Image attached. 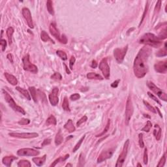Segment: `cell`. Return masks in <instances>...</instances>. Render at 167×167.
<instances>
[{
    "label": "cell",
    "instance_id": "obj_48",
    "mask_svg": "<svg viewBox=\"0 0 167 167\" xmlns=\"http://www.w3.org/2000/svg\"><path fill=\"white\" fill-rule=\"evenodd\" d=\"M76 59L74 56H71L70 59V61H69V67H70V70H73V65H74V63H75Z\"/></svg>",
    "mask_w": 167,
    "mask_h": 167
},
{
    "label": "cell",
    "instance_id": "obj_28",
    "mask_svg": "<svg viewBox=\"0 0 167 167\" xmlns=\"http://www.w3.org/2000/svg\"><path fill=\"white\" fill-rule=\"evenodd\" d=\"M56 123H57V120H56V118L53 116V115H50V116L47 118L46 121V125H56Z\"/></svg>",
    "mask_w": 167,
    "mask_h": 167
},
{
    "label": "cell",
    "instance_id": "obj_5",
    "mask_svg": "<svg viewBox=\"0 0 167 167\" xmlns=\"http://www.w3.org/2000/svg\"><path fill=\"white\" fill-rule=\"evenodd\" d=\"M22 62H23V69L26 71L30 72L33 74H36L38 72L37 67L35 65L31 63L29 60V55L27 54L22 59Z\"/></svg>",
    "mask_w": 167,
    "mask_h": 167
},
{
    "label": "cell",
    "instance_id": "obj_60",
    "mask_svg": "<svg viewBox=\"0 0 167 167\" xmlns=\"http://www.w3.org/2000/svg\"><path fill=\"white\" fill-rule=\"evenodd\" d=\"M147 115L148 114H144V117H148V118H150V116H147Z\"/></svg>",
    "mask_w": 167,
    "mask_h": 167
},
{
    "label": "cell",
    "instance_id": "obj_41",
    "mask_svg": "<svg viewBox=\"0 0 167 167\" xmlns=\"http://www.w3.org/2000/svg\"><path fill=\"white\" fill-rule=\"evenodd\" d=\"M152 127V123H151V122L150 121H147V123H146V125H145L144 127L142 129V131H144V132H149L150 130V129H151V128Z\"/></svg>",
    "mask_w": 167,
    "mask_h": 167
},
{
    "label": "cell",
    "instance_id": "obj_8",
    "mask_svg": "<svg viewBox=\"0 0 167 167\" xmlns=\"http://www.w3.org/2000/svg\"><path fill=\"white\" fill-rule=\"evenodd\" d=\"M128 50V45H126L123 48H116L114 51V56L116 61L118 63H121L123 61L125 56Z\"/></svg>",
    "mask_w": 167,
    "mask_h": 167
},
{
    "label": "cell",
    "instance_id": "obj_63",
    "mask_svg": "<svg viewBox=\"0 0 167 167\" xmlns=\"http://www.w3.org/2000/svg\"><path fill=\"white\" fill-rule=\"evenodd\" d=\"M3 31H1V37H2V35H3Z\"/></svg>",
    "mask_w": 167,
    "mask_h": 167
},
{
    "label": "cell",
    "instance_id": "obj_7",
    "mask_svg": "<svg viewBox=\"0 0 167 167\" xmlns=\"http://www.w3.org/2000/svg\"><path fill=\"white\" fill-rule=\"evenodd\" d=\"M147 86L154 93L156 94L159 98H160L161 100H164V101H167V97L166 93H164V91H162V90H160L159 87H158L156 85L154 84L152 82H150L148 81L147 82Z\"/></svg>",
    "mask_w": 167,
    "mask_h": 167
},
{
    "label": "cell",
    "instance_id": "obj_9",
    "mask_svg": "<svg viewBox=\"0 0 167 167\" xmlns=\"http://www.w3.org/2000/svg\"><path fill=\"white\" fill-rule=\"evenodd\" d=\"M99 68L103 73L104 78L106 79H109L110 75V67L108 64L107 58H103L100 61Z\"/></svg>",
    "mask_w": 167,
    "mask_h": 167
},
{
    "label": "cell",
    "instance_id": "obj_56",
    "mask_svg": "<svg viewBox=\"0 0 167 167\" xmlns=\"http://www.w3.org/2000/svg\"><path fill=\"white\" fill-rule=\"evenodd\" d=\"M7 59L9 60V61L10 63H13V56L11 53H8L7 56Z\"/></svg>",
    "mask_w": 167,
    "mask_h": 167
},
{
    "label": "cell",
    "instance_id": "obj_42",
    "mask_svg": "<svg viewBox=\"0 0 167 167\" xmlns=\"http://www.w3.org/2000/svg\"><path fill=\"white\" fill-rule=\"evenodd\" d=\"M78 162H79V164H78V166H83L84 165V162H85V158L84 156V154L82 153H81L80 154L79 159H78Z\"/></svg>",
    "mask_w": 167,
    "mask_h": 167
},
{
    "label": "cell",
    "instance_id": "obj_38",
    "mask_svg": "<svg viewBox=\"0 0 167 167\" xmlns=\"http://www.w3.org/2000/svg\"><path fill=\"white\" fill-rule=\"evenodd\" d=\"M84 138H85V135H84L83 136H82V138H81L79 140H78V142H77V144L75 145V146L74 147V148H73V152H76V151L77 150H78V149L80 148V147L81 144H82V142L84 141Z\"/></svg>",
    "mask_w": 167,
    "mask_h": 167
},
{
    "label": "cell",
    "instance_id": "obj_51",
    "mask_svg": "<svg viewBox=\"0 0 167 167\" xmlns=\"http://www.w3.org/2000/svg\"><path fill=\"white\" fill-rule=\"evenodd\" d=\"M146 8H145L144 12L143 15H142V20H141V21H140V24H139V27H140V26L141 23H142V22H143L145 16H146V13H147V9H148V2H147V3H146Z\"/></svg>",
    "mask_w": 167,
    "mask_h": 167
},
{
    "label": "cell",
    "instance_id": "obj_26",
    "mask_svg": "<svg viewBox=\"0 0 167 167\" xmlns=\"http://www.w3.org/2000/svg\"><path fill=\"white\" fill-rule=\"evenodd\" d=\"M69 157V154H67V155H65L64 157H61L57 158V159H56V160L53 161V163H52V164H50V166H56V164H57V163H60V162L65 161V160H66Z\"/></svg>",
    "mask_w": 167,
    "mask_h": 167
},
{
    "label": "cell",
    "instance_id": "obj_12",
    "mask_svg": "<svg viewBox=\"0 0 167 167\" xmlns=\"http://www.w3.org/2000/svg\"><path fill=\"white\" fill-rule=\"evenodd\" d=\"M9 134L12 137L20 138H33L39 136V134L36 133H10Z\"/></svg>",
    "mask_w": 167,
    "mask_h": 167
},
{
    "label": "cell",
    "instance_id": "obj_37",
    "mask_svg": "<svg viewBox=\"0 0 167 167\" xmlns=\"http://www.w3.org/2000/svg\"><path fill=\"white\" fill-rule=\"evenodd\" d=\"M56 53H57V56L60 57L62 60L63 61H65V60L67 59V56L66 53L63 51L61 50H57L56 51Z\"/></svg>",
    "mask_w": 167,
    "mask_h": 167
},
{
    "label": "cell",
    "instance_id": "obj_35",
    "mask_svg": "<svg viewBox=\"0 0 167 167\" xmlns=\"http://www.w3.org/2000/svg\"><path fill=\"white\" fill-rule=\"evenodd\" d=\"M110 125V120H108V122H107L105 128H104V130H103V131L101 133H100V134H97L96 137H100V136H104V134H105L106 133H107V132H108V130H109Z\"/></svg>",
    "mask_w": 167,
    "mask_h": 167
},
{
    "label": "cell",
    "instance_id": "obj_22",
    "mask_svg": "<svg viewBox=\"0 0 167 167\" xmlns=\"http://www.w3.org/2000/svg\"><path fill=\"white\" fill-rule=\"evenodd\" d=\"M14 29L12 27H8L7 29V36L8 38V41H9V45L12 44V42H13V35L14 33Z\"/></svg>",
    "mask_w": 167,
    "mask_h": 167
},
{
    "label": "cell",
    "instance_id": "obj_3",
    "mask_svg": "<svg viewBox=\"0 0 167 167\" xmlns=\"http://www.w3.org/2000/svg\"><path fill=\"white\" fill-rule=\"evenodd\" d=\"M3 93L4 95V97H5V100L7 103L9 104V105L13 108V110H14L16 112H20V113L22 114V115H25L26 114V112L23 110V108H22L20 106L17 105L16 103H15L14 100L13 99V98L10 96V94L7 92V91H5V90H3Z\"/></svg>",
    "mask_w": 167,
    "mask_h": 167
},
{
    "label": "cell",
    "instance_id": "obj_52",
    "mask_svg": "<svg viewBox=\"0 0 167 167\" xmlns=\"http://www.w3.org/2000/svg\"><path fill=\"white\" fill-rule=\"evenodd\" d=\"M59 42L61 43H63V44H67V37L65 36V35L63 34L61 36V38H60Z\"/></svg>",
    "mask_w": 167,
    "mask_h": 167
},
{
    "label": "cell",
    "instance_id": "obj_36",
    "mask_svg": "<svg viewBox=\"0 0 167 167\" xmlns=\"http://www.w3.org/2000/svg\"><path fill=\"white\" fill-rule=\"evenodd\" d=\"M166 153H164V155H163V157L160 158V160L159 161V163H158V164L157 165V167L164 166V165L165 164V163H166Z\"/></svg>",
    "mask_w": 167,
    "mask_h": 167
},
{
    "label": "cell",
    "instance_id": "obj_6",
    "mask_svg": "<svg viewBox=\"0 0 167 167\" xmlns=\"http://www.w3.org/2000/svg\"><path fill=\"white\" fill-rule=\"evenodd\" d=\"M129 143H130V140L129 139L125 141L123 147L122 151H121V154L120 155V156H119L118 159L117 160V163L116 164V167H121L123 166V164L125 159H126L127 155L128 149H129Z\"/></svg>",
    "mask_w": 167,
    "mask_h": 167
},
{
    "label": "cell",
    "instance_id": "obj_31",
    "mask_svg": "<svg viewBox=\"0 0 167 167\" xmlns=\"http://www.w3.org/2000/svg\"><path fill=\"white\" fill-rule=\"evenodd\" d=\"M46 7L48 13H49L51 15H53V14H54V10H53V2H52V1H51V0H48V1H47Z\"/></svg>",
    "mask_w": 167,
    "mask_h": 167
},
{
    "label": "cell",
    "instance_id": "obj_55",
    "mask_svg": "<svg viewBox=\"0 0 167 167\" xmlns=\"http://www.w3.org/2000/svg\"><path fill=\"white\" fill-rule=\"evenodd\" d=\"M120 82V80H117L114 81V82H113L112 84H111V87H113V88H116V87H117V86H118L119 84V82Z\"/></svg>",
    "mask_w": 167,
    "mask_h": 167
},
{
    "label": "cell",
    "instance_id": "obj_29",
    "mask_svg": "<svg viewBox=\"0 0 167 167\" xmlns=\"http://www.w3.org/2000/svg\"><path fill=\"white\" fill-rule=\"evenodd\" d=\"M157 127V130L156 129H154V131H153V134L155 136V138H156L157 140H159L161 138V129H160V127L158 125H155Z\"/></svg>",
    "mask_w": 167,
    "mask_h": 167
},
{
    "label": "cell",
    "instance_id": "obj_15",
    "mask_svg": "<svg viewBox=\"0 0 167 167\" xmlns=\"http://www.w3.org/2000/svg\"><path fill=\"white\" fill-rule=\"evenodd\" d=\"M155 70L159 73H166L167 70L166 60L162 61H159L154 65Z\"/></svg>",
    "mask_w": 167,
    "mask_h": 167
},
{
    "label": "cell",
    "instance_id": "obj_4",
    "mask_svg": "<svg viewBox=\"0 0 167 167\" xmlns=\"http://www.w3.org/2000/svg\"><path fill=\"white\" fill-rule=\"evenodd\" d=\"M133 112H134V108H133V102H132L130 95H129L126 102L125 112V123L126 125H129L130 119L133 116Z\"/></svg>",
    "mask_w": 167,
    "mask_h": 167
},
{
    "label": "cell",
    "instance_id": "obj_24",
    "mask_svg": "<svg viewBox=\"0 0 167 167\" xmlns=\"http://www.w3.org/2000/svg\"><path fill=\"white\" fill-rule=\"evenodd\" d=\"M40 39L43 40V42H48V41H50L52 43H55L54 41L51 39L49 37V35H48L46 32L45 31H42L41 33H40Z\"/></svg>",
    "mask_w": 167,
    "mask_h": 167
},
{
    "label": "cell",
    "instance_id": "obj_49",
    "mask_svg": "<svg viewBox=\"0 0 167 167\" xmlns=\"http://www.w3.org/2000/svg\"><path fill=\"white\" fill-rule=\"evenodd\" d=\"M0 44H1V47H2V51L4 52L6 49V47H7V41L5 39H1L0 40Z\"/></svg>",
    "mask_w": 167,
    "mask_h": 167
},
{
    "label": "cell",
    "instance_id": "obj_18",
    "mask_svg": "<svg viewBox=\"0 0 167 167\" xmlns=\"http://www.w3.org/2000/svg\"><path fill=\"white\" fill-rule=\"evenodd\" d=\"M4 75H5V78H6L7 80L11 85H13V86H16V84H18V80L16 79V78L14 75L8 73H4Z\"/></svg>",
    "mask_w": 167,
    "mask_h": 167
},
{
    "label": "cell",
    "instance_id": "obj_58",
    "mask_svg": "<svg viewBox=\"0 0 167 167\" xmlns=\"http://www.w3.org/2000/svg\"><path fill=\"white\" fill-rule=\"evenodd\" d=\"M63 65L65 66V70H66V73H67L68 74H70V71L69 70V69H68L67 66L66 65V64L65 63H63Z\"/></svg>",
    "mask_w": 167,
    "mask_h": 167
},
{
    "label": "cell",
    "instance_id": "obj_47",
    "mask_svg": "<svg viewBox=\"0 0 167 167\" xmlns=\"http://www.w3.org/2000/svg\"><path fill=\"white\" fill-rule=\"evenodd\" d=\"M147 95H148V96L150 97L151 98V99H153V100L154 101H155V102H156L157 103H158V104H160V106L162 105V104H160V101H159V99H158L155 96V95H153V94L151 93H150V92H147Z\"/></svg>",
    "mask_w": 167,
    "mask_h": 167
},
{
    "label": "cell",
    "instance_id": "obj_59",
    "mask_svg": "<svg viewBox=\"0 0 167 167\" xmlns=\"http://www.w3.org/2000/svg\"><path fill=\"white\" fill-rule=\"evenodd\" d=\"M155 109H156V111H157L158 113L159 114V116H160L161 117H163V116H162V114L160 113V110H159V108H157V107H156V108H155Z\"/></svg>",
    "mask_w": 167,
    "mask_h": 167
},
{
    "label": "cell",
    "instance_id": "obj_33",
    "mask_svg": "<svg viewBox=\"0 0 167 167\" xmlns=\"http://www.w3.org/2000/svg\"><path fill=\"white\" fill-rule=\"evenodd\" d=\"M158 39L159 40H162L166 39L167 37V31H166V27H164V29L163 30H162L161 32L159 34V35L157 36Z\"/></svg>",
    "mask_w": 167,
    "mask_h": 167
},
{
    "label": "cell",
    "instance_id": "obj_54",
    "mask_svg": "<svg viewBox=\"0 0 167 167\" xmlns=\"http://www.w3.org/2000/svg\"><path fill=\"white\" fill-rule=\"evenodd\" d=\"M50 143H51V139H50V138H46V139L44 140L43 142L42 143L41 146L42 147H44V146H47V145H49Z\"/></svg>",
    "mask_w": 167,
    "mask_h": 167
},
{
    "label": "cell",
    "instance_id": "obj_14",
    "mask_svg": "<svg viewBox=\"0 0 167 167\" xmlns=\"http://www.w3.org/2000/svg\"><path fill=\"white\" fill-rule=\"evenodd\" d=\"M114 152V148H110L108 149V150H105V151H103V152L99 155V157H98L97 163H102V162H103L104 160H106V159L111 158L112 155H113Z\"/></svg>",
    "mask_w": 167,
    "mask_h": 167
},
{
    "label": "cell",
    "instance_id": "obj_10",
    "mask_svg": "<svg viewBox=\"0 0 167 167\" xmlns=\"http://www.w3.org/2000/svg\"><path fill=\"white\" fill-rule=\"evenodd\" d=\"M40 152L38 150L31 148L20 149L17 151V155L19 156H37Z\"/></svg>",
    "mask_w": 167,
    "mask_h": 167
},
{
    "label": "cell",
    "instance_id": "obj_43",
    "mask_svg": "<svg viewBox=\"0 0 167 167\" xmlns=\"http://www.w3.org/2000/svg\"><path fill=\"white\" fill-rule=\"evenodd\" d=\"M138 143H139L140 147L143 148L144 147V143L143 141V134L142 133H140L138 134Z\"/></svg>",
    "mask_w": 167,
    "mask_h": 167
},
{
    "label": "cell",
    "instance_id": "obj_30",
    "mask_svg": "<svg viewBox=\"0 0 167 167\" xmlns=\"http://www.w3.org/2000/svg\"><path fill=\"white\" fill-rule=\"evenodd\" d=\"M62 108L64 110L67 111V112H70V107H69V100H68V98L67 97H65L63 99V101L62 104Z\"/></svg>",
    "mask_w": 167,
    "mask_h": 167
},
{
    "label": "cell",
    "instance_id": "obj_19",
    "mask_svg": "<svg viewBox=\"0 0 167 167\" xmlns=\"http://www.w3.org/2000/svg\"><path fill=\"white\" fill-rule=\"evenodd\" d=\"M46 159V155H44L41 157H34L33 158L32 160L34 162L35 164L38 166H41L44 164Z\"/></svg>",
    "mask_w": 167,
    "mask_h": 167
},
{
    "label": "cell",
    "instance_id": "obj_40",
    "mask_svg": "<svg viewBox=\"0 0 167 167\" xmlns=\"http://www.w3.org/2000/svg\"><path fill=\"white\" fill-rule=\"evenodd\" d=\"M143 103H144V104H145V106L147 107V109H148L150 111V112H153V113H154V114L157 113V111H156V110H155V108H154V107H153L152 106H151V104H150V103H148V102L146 101V100H144Z\"/></svg>",
    "mask_w": 167,
    "mask_h": 167
},
{
    "label": "cell",
    "instance_id": "obj_17",
    "mask_svg": "<svg viewBox=\"0 0 167 167\" xmlns=\"http://www.w3.org/2000/svg\"><path fill=\"white\" fill-rule=\"evenodd\" d=\"M16 159H18V157L13 156V155H11V156H5L2 159L3 164H5L7 166L10 167L11 166L13 160H16Z\"/></svg>",
    "mask_w": 167,
    "mask_h": 167
},
{
    "label": "cell",
    "instance_id": "obj_27",
    "mask_svg": "<svg viewBox=\"0 0 167 167\" xmlns=\"http://www.w3.org/2000/svg\"><path fill=\"white\" fill-rule=\"evenodd\" d=\"M167 55V47H166V43H164V48L162 49L159 50L156 53V56L158 57H164Z\"/></svg>",
    "mask_w": 167,
    "mask_h": 167
},
{
    "label": "cell",
    "instance_id": "obj_53",
    "mask_svg": "<svg viewBox=\"0 0 167 167\" xmlns=\"http://www.w3.org/2000/svg\"><path fill=\"white\" fill-rule=\"evenodd\" d=\"M160 5H161V1H158L156 3V6L155 8V13H159L160 9Z\"/></svg>",
    "mask_w": 167,
    "mask_h": 167
},
{
    "label": "cell",
    "instance_id": "obj_45",
    "mask_svg": "<svg viewBox=\"0 0 167 167\" xmlns=\"http://www.w3.org/2000/svg\"><path fill=\"white\" fill-rule=\"evenodd\" d=\"M30 123V120L29 119H26V118H23L21 120H20L18 122V123L20 125H28Z\"/></svg>",
    "mask_w": 167,
    "mask_h": 167
},
{
    "label": "cell",
    "instance_id": "obj_20",
    "mask_svg": "<svg viewBox=\"0 0 167 167\" xmlns=\"http://www.w3.org/2000/svg\"><path fill=\"white\" fill-rule=\"evenodd\" d=\"M64 128H65L66 130H67V131L70 133L75 131V127L74 126L73 121H72V120H70V119H69V120L67 121L66 123L64 125Z\"/></svg>",
    "mask_w": 167,
    "mask_h": 167
},
{
    "label": "cell",
    "instance_id": "obj_11",
    "mask_svg": "<svg viewBox=\"0 0 167 167\" xmlns=\"http://www.w3.org/2000/svg\"><path fill=\"white\" fill-rule=\"evenodd\" d=\"M22 15H23V18L26 20V22H27V24L30 28L33 29L34 27L33 25V22L32 16H31V13L30 12L29 9L28 8L24 7L22 9Z\"/></svg>",
    "mask_w": 167,
    "mask_h": 167
},
{
    "label": "cell",
    "instance_id": "obj_39",
    "mask_svg": "<svg viewBox=\"0 0 167 167\" xmlns=\"http://www.w3.org/2000/svg\"><path fill=\"white\" fill-rule=\"evenodd\" d=\"M51 78H52V80H54L60 81L62 80V76H61V74H60L59 73L56 72V73H53V74H52V75L51 76Z\"/></svg>",
    "mask_w": 167,
    "mask_h": 167
},
{
    "label": "cell",
    "instance_id": "obj_23",
    "mask_svg": "<svg viewBox=\"0 0 167 167\" xmlns=\"http://www.w3.org/2000/svg\"><path fill=\"white\" fill-rule=\"evenodd\" d=\"M16 90L18 91H19L22 95H23V96H24L27 100H31V96H30V94L29 93L28 91H27L26 90H25V89L23 88H22V87H16Z\"/></svg>",
    "mask_w": 167,
    "mask_h": 167
},
{
    "label": "cell",
    "instance_id": "obj_44",
    "mask_svg": "<svg viewBox=\"0 0 167 167\" xmlns=\"http://www.w3.org/2000/svg\"><path fill=\"white\" fill-rule=\"evenodd\" d=\"M87 120V117L86 116H82V117H81L80 119L79 120H78V121H77L76 123V125L77 127H79L80 126V125H82L83 123H85L86 121Z\"/></svg>",
    "mask_w": 167,
    "mask_h": 167
},
{
    "label": "cell",
    "instance_id": "obj_32",
    "mask_svg": "<svg viewBox=\"0 0 167 167\" xmlns=\"http://www.w3.org/2000/svg\"><path fill=\"white\" fill-rule=\"evenodd\" d=\"M19 167H30L31 166V164L27 160H20L17 164Z\"/></svg>",
    "mask_w": 167,
    "mask_h": 167
},
{
    "label": "cell",
    "instance_id": "obj_16",
    "mask_svg": "<svg viewBox=\"0 0 167 167\" xmlns=\"http://www.w3.org/2000/svg\"><path fill=\"white\" fill-rule=\"evenodd\" d=\"M49 29H50V32L51 35H52L53 37H54L56 39H57V40L59 41L61 36H60L59 32L58 29H57V27H56V23H51L50 25Z\"/></svg>",
    "mask_w": 167,
    "mask_h": 167
},
{
    "label": "cell",
    "instance_id": "obj_46",
    "mask_svg": "<svg viewBox=\"0 0 167 167\" xmlns=\"http://www.w3.org/2000/svg\"><path fill=\"white\" fill-rule=\"evenodd\" d=\"M143 160L144 164H147V162H148V155H147V149L145 148L144 152V157H143Z\"/></svg>",
    "mask_w": 167,
    "mask_h": 167
},
{
    "label": "cell",
    "instance_id": "obj_25",
    "mask_svg": "<svg viewBox=\"0 0 167 167\" xmlns=\"http://www.w3.org/2000/svg\"><path fill=\"white\" fill-rule=\"evenodd\" d=\"M63 141V137L62 134H61V130H59L58 133L56 134V137H55V144L56 146H59L61 144Z\"/></svg>",
    "mask_w": 167,
    "mask_h": 167
},
{
    "label": "cell",
    "instance_id": "obj_1",
    "mask_svg": "<svg viewBox=\"0 0 167 167\" xmlns=\"http://www.w3.org/2000/svg\"><path fill=\"white\" fill-rule=\"evenodd\" d=\"M151 53V48L144 46L136 56L133 64V70L134 75L138 78L144 77L148 72V59Z\"/></svg>",
    "mask_w": 167,
    "mask_h": 167
},
{
    "label": "cell",
    "instance_id": "obj_34",
    "mask_svg": "<svg viewBox=\"0 0 167 167\" xmlns=\"http://www.w3.org/2000/svg\"><path fill=\"white\" fill-rule=\"evenodd\" d=\"M29 90L30 91L31 97L33 98V100H34L35 103H37V91L35 87H29Z\"/></svg>",
    "mask_w": 167,
    "mask_h": 167
},
{
    "label": "cell",
    "instance_id": "obj_62",
    "mask_svg": "<svg viewBox=\"0 0 167 167\" xmlns=\"http://www.w3.org/2000/svg\"><path fill=\"white\" fill-rule=\"evenodd\" d=\"M137 166H140V167H142V165H141V164H140V163H138V164H137Z\"/></svg>",
    "mask_w": 167,
    "mask_h": 167
},
{
    "label": "cell",
    "instance_id": "obj_57",
    "mask_svg": "<svg viewBox=\"0 0 167 167\" xmlns=\"http://www.w3.org/2000/svg\"><path fill=\"white\" fill-rule=\"evenodd\" d=\"M91 67L92 68H93V69H95L97 67V61L95 60H93L91 64Z\"/></svg>",
    "mask_w": 167,
    "mask_h": 167
},
{
    "label": "cell",
    "instance_id": "obj_13",
    "mask_svg": "<svg viewBox=\"0 0 167 167\" xmlns=\"http://www.w3.org/2000/svg\"><path fill=\"white\" fill-rule=\"evenodd\" d=\"M58 93H59V89L58 87H55L52 89V91H51L50 94L48 97V99L50 103V104L52 106H55L57 105L59 103V98H58Z\"/></svg>",
    "mask_w": 167,
    "mask_h": 167
},
{
    "label": "cell",
    "instance_id": "obj_2",
    "mask_svg": "<svg viewBox=\"0 0 167 167\" xmlns=\"http://www.w3.org/2000/svg\"><path fill=\"white\" fill-rule=\"evenodd\" d=\"M139 43L154 48H158L162 45V40L151 33H147L142 35L139 39Z\"/></svg>",
    "mask_w": 167,
    "mask_h": 167
},
{
    "label": "cell",
    "instance_id": "obj_61",
    "mask_svg": "<svg viewBox=\"0 0 167 167\" xmlns=\"http://www.w3.org/2000/svg\"><path fill=\"white\" fill-rule=\"evenodd\" d=\"M66 166H73V165L71 164H66Z\"/></svg>",
    "mask_w": 167,
    "mask_h": 167
},
{
    "label": "cell",
    "instance_id": "obj_21",
    "mask_svg": "<svg viewBox=\"0 0 167 167\" xmlns=\"http://www.w3.org/2000/svg\"><path fill=\"white\" fill-rule=\"evenodd\" d=\"M87 78L90 80H103L104 79L100 74L95 73H87Z\"/></svg>",
    "mask_w": 167,
    "mask_h": 167
},
{
    "label": "cell",
    "instance_id": "obj_50",
    "mask_svg": "<svg viewBox=\"0 0 167 167\" xmlns=\"http://www.w3.org/2000/svg\"><path fill=\"white\" fill-rule=\"evenodd\" d=\"M80 98V95L78 93H74L73 95H71L70 96V99H71L72 100H77Z\"/></svg>",
    "mask_w": 167,
    "mask_h": 167
}]
</instances>
